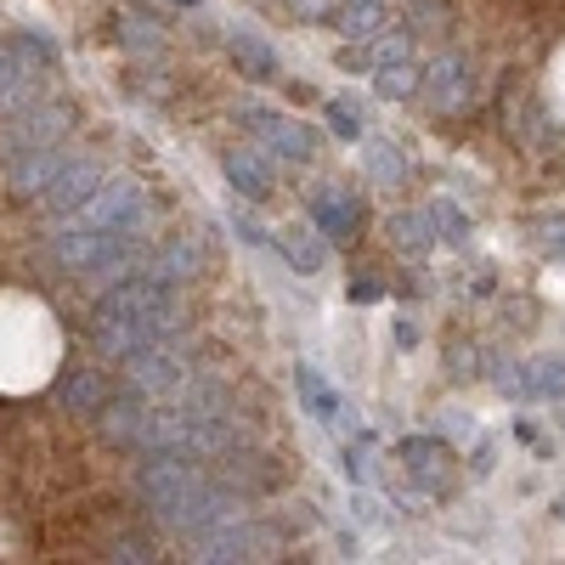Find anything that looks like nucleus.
<instances>
[{
  "label": "nucleus",
  "instance_id": "f257e3e1",
  "mask_svg": "<svg viewBox=\"0 0 565 565\" xmlns=\"http://www.w3.org/2000/svg\"><path fill=\"white\" fill-rule=\"evenodd\" d=\"M63 373V328L40 295L0 289V396H34Z\"/></svg>",
  "mask_w": 565,
  "mask_h": 565
},
{
  "label": "nucleus",
  "instance_id": "f03ea898",
  "mask_svg": "<svg viewBox=\"0 0 565 565\" xmlns=\"http://www.w3.org/2000/svg\"><path fill=\"white\" fill-rule=\"evenodd\" d=\"M175 322H181L175 289H170L164 277L141 271V277H130V282H114V289L97 300V311H90V340H97L103 356L130 362L136 351L170 340Z\"/></svg>",
  "mask_w": 565,
  "mask_h": 565
},
{
  "label": "nucleus",
  "instance_id": "7ed1b4c3",
  "mask_svg": "<svg viewBox=\"0 0 565 565\" xmlns=\"http://www.w3.org/2000/svg\"><path fill=\"white\" fill-rule=\"evenodd\" d=\"M424 97H430V108L441 119H469V114H476V103H481L476 63H469L463 52L430 57V68H424Z\"/></svg>",
  "mask_w": 565,
  "mask_h": 565
},
{
  "label": "nucleus",
  "instance_id": "20e7f679",
  "mask_svg": "<svg viewBox=\"0 0 565 565\" xmlns=\"http://www.w3.org/2000/svg\"><path fill=\"white\" fill-rule=\"evenodd\" d=\"M63 130H68V108H57V103H29V108H18L7 125H0V159H18V153H29V148H45V141H63Z\"/></svg>",
  "mask_w": 565,
  "mask_h": 565
},
{
  "label": "nucleus",
  "instance_id": "39448f33",
  "mask_svg": "<svg viewBox=\"0 0 565 565\" xmlns=\"http://www.w3.org/2000/svg\"><path fill=\"white\" fill-rule=\"evenodd\" d=\"M103 186H108V181H103V170L90 164V159H68L52 181L40 186V210H45V215H79L90 199L103 193Z\"/></svg>",
  "mask_w": 565,
  "mask_h": 565
},
{
  "label": "nucleus",
  "instance_id": "423d86ee",
  "mask_svg": "<svg viewBox=\"0 0 565 565\" xmlns=\"http://www.w3.org/2000/svg\"><path fill=\"white\" fill-rule=\"evenodd\" d=\"M244 125L260 136V148H271V153H282V159H295V164H306L311 153H317V130L311 125H300V119H282V114H244Z\"/></svg>",
  "mask_w": 565,
  "mask_h": 565
},
{
  "label": "nucleus",
  "instance_id": "0eeeda50",
  "mask_svg": "<svg viewBox=\"0 0 565 565\" xmlns=\"http://www.w3.org/2000/svg\"><path fill=\"white\" fill-rule=\"evenodd\" d=\"M199 548H204V559H260L277 548V537L249 521H221V526L199 532Z\"/></svg>",
  "mask_w": 565,
  "mask_h": 565
},
{
  "label": "nucleus",
  "instance_id": "6e6552de",
  "mask_svg": "<svg viewBox=\"0 0 565 565\" xmlns=\"http://www.w3.org/2000/svg\"><path fill=\"white\" fill-rule=\"evenodd\" d=\"M311 221L322 226V238H334V244H356V232H362V204L345 193V186H317V199H311Z\"/></svg>",
  "mask_w": 565,
  "mask_h": 565
},
{
  "label": "nucleus",
  "instance_id": "1a4fd4ad",
  "mask_svg": "<svg viewBox=\"0 0 565 565\" xmlns=\"http://www.w3.org/2000/svg\"><path fill=\"white\" fill-rule=\"evenodd\" d=\"M130 385L136 391H175V385H186V356L170 351V340L136 351L130 356Z\"/></svg>",
  "mask_w": 565,
  "mask_h": 565
},
{
  "label": "nucleus",
  "instance_id": "9d476101",
  "mask_svg": "<svg viewBox=\"0 0 565 565\" xmlns=\"http://www.w3.org/2000/svg\"><path fill=\"white\" fill-rule=\"evenodd\" d=\"M57 402H63V413L97 418L114 402V380H108L103 367H74V373H63V380H57Z\"/></svg>",
  "mask_w": 565,
  "mask_h": 565
},
{
  "label": "nucleus",
  "instance_id": "9b49d317",
  "mask_svg": "<svg viewBox=\"0 0 565 565\" xmlns=\"http://www.w3.org/2000/svg\"><path fill=\"white\" fill-rule=\"evenodd\" d=\"M63 164H68V148H63V141H45V148H29V153H18V159L7 164V181H12L18 199H34Z\"/></svg>",
  "mask_w": 565,
  "mask_h": 565
},
{
  "label": "nucleus",
  "instance_id": "f8f14e48",
  "mask_svg": "<svg viewBox=\"0 0 565 565\" xmlns=\"http://www.w3.org/2000/svg\"><path fill=\"white\" fill-rule=\"evenodd\" d=\"M34 103V57H23L12 40H0V114H18Z\"/></svg>",
  "mask_w": 565,
  "mask_h": 565
},
{
  "label": "nucleus",
  "instance_id": "ddd939ff",
  "mask_svg": "<svg viewBox=\"0 0 565 565\" xmlns=\"http://www.w3.org/2000/svg\"><path fill=\"white\" fill-rule=\"evenodd\" d=\"M402 463H407L430 492L452 481V447L436 441V436H407V441H402Z\"/></svg>",
  "mask_w": 565,
  "mask_h": 565
},
{
  "label": "nucleus",
  "instance_id": "4468645a",
  "mask_svg": "<svg viewBox=\"0 0 565 565\" xmlns=\"http://www.w3.org/2000/svg\"><path fill=\"white\" fill-rule=\"evenodd\" d=\"M226 175L244 199H271L277 193V170L260 148H226Z\"/></svg>",
  "mask_w": 565,
  "mask_h": 565
},
{
  "label": "nucleus",
  "instance_id": "2eb2a0df",
  "mask_svg": "<svg viewBox=\"0 0 565 565\" xmlns=\"http://www.w3.org/2000/svg\"><path fill=\"white\" fill-rule=\"evenodd\" d=\"M141 271H148V277H164V282H193V277L204 271V249H199L193 238H170Z\"/></svg>",
  "mask_w": 565,
  "mask_h": 565
},
{
  "label": "nucleus",
  "instance_id": "dca6fc26",
  "mask_svg": "<svg viewBox=\"0 0 565 565\" xmlns=\"http://www.w3.org/2000/svg\"><path fill=\"white\" fill-rule=\"evenodd\" d=\"M103 436L114 441V447H141V430H148V413H141V402L136 396H114L103 413Z\"/></svg>",
  "mask_w": 565,
  "mask_h": 565
},
{
  "label": "nucleus",
  "instance_id": "f3484780",
  "mask_svg": "<svg viewBox=\"0 0 565 565\" xmlns=\"http://www.w3.org/2000/svg\"><path fill=\"white\" fill-rule=\"evenodd\" d=\"M385 238H391V249H402V255H424V249H430V238H436V215L402 210V215L385 221Z\"/></svg>",
  "mask_w": 565,
  "mask_h": 565
},
{
  "label": "nucleus",
  "instance_id": "a211bd4d",
  "mask_svg": "<svg viewBox=\"0 0 565 565\" xmlns=\"http://www.w3.org/2000/svg\"><path fill=\"white\" fill-rule=\"evenodd\" d=\"M373 90H380L385 103H407V97H418V90H424V68L413 57L380 63V68H373Z\"/></svg>",
  "mask_w": 565,
  "mask_h": 565
},
{
  "label": "nucleus",
  "instance_id": "6ab92c4d",
  "mask_svg": "<svg viewBox=\"0 0 565 565\" xmlns=\"http://www.w3.org/2000/svg\"><path fill=\"white\" fill-rule=\"evenodd\" d=\"M334 23H340L345 40H367V34H380L391 23V7H385V0H340Z\"/></svg>",
  "mask_w": 565,
  "mask_h": 565
},
{
  "label": "nucleus",
  "instance_id": "aec40b11",
  "mask_svg": "<svg viewBox=\"0 0 565 565\" xmlns=\"http://www.w3.org/2000/svg\"><path fill=\"white\" fill-rule=\"evenodd\" d=\"M277 244H282V255H289L295 271H322V260H328V249H322V226H317V221H311V226H289Z\"/></svg>",
  "mask_w": 565,
  "mask_h": 565
},
{
  "label": "nucleus",
  "instance_id": "412c9836",
  "mask_svg": "<svg viewBox=\"0 0 565 565\" xmlns=\"http://www.w3.org/2000/svg\"><path fill=\"white\" fill-rule=\"evenodd\" d=\"M226 52H232V63H238L249 79H277V57H271V45H266V40H255V34H232V40H226Z\"/></svg>",
  "mask_w": 565,
  "mask_h": 565
},
{
  "label": "nucleus",
  "instance_id": "4be33fe9",
  "mask_svg": "<svg viewBox=\"0 0 565 565\" xmlns=\"http://www.w3.org/2000/svg\"><path fill=\"white\" fill-rule=\"evenodd\" d=\"M452 0H413L407 7V29L418 34V40H441V34H452Z\"/></svg>",
  "mask_w": 565,
  "mask_h": 565
},
{
  "label": "nucleus",
  "instance_id": "5701e85b",
  "mask_svg": "<svg viewBox=\"0 0 565 565\" xmlns=\"http://www.w3.org/2000/svg\"><path fill=\"white\" fill-rule=\"evenodd\" d=\"M300 402H306L322 424H340V413H345V407H340V396H334V385H328L317 367H300Z\"/></svg>",
  "mask_w": 565,
  "mask_h": 565
},
{
  "label": "nucleus",
  "instance_id": "b1692460",
  "mask_svg": "<svg viewBox=\"0 0 565 565\" xmlns=\"http://www.w3.org/2000/svg\"><path fill=\"white\" fill-rule=\"evenodd\" d=\"M521 391H526L532 402H543V396H565V362H554V356L532 362V367H526V380H521Z\"/></svg>",
  "mask_w": 565,
  "mask_h": 565
},
{
  "label": "nucleus",
  "instance_id": "393cba45",
  "mask_svg": "<svg viewBox=\"0 0 565 565\" xmlns=\"http://www.w3.org/2000/svg\"><path fill=\"white\" fill-rule=\"evenodd\" d=\"M362 164H367L373 181H385V186H396V181L407 175V164H402V153L391 148V141H367V148H362Z\"/></svg>",
  "mask_w": 565,
  "mask_h": 565
},
{
  "label": "nucleus",
  "instance_id": "a878e982",
  "mask_svg": "<svg viewBox=\"0 0 565 565\" xmlns=\"http://www.w3.org/2000/svg\"><path fill=\"white\" fill-rule=\"evenodd\" d=\"M119 40H125V52L153 57L159 45H164V29H159V23H148V18H125V23H119Z\"/></svg>",
  "mask_w": 565,
  "mask_h": 565
},
{
  "label": "nucleus",
  "instance_id": "bb28decb",
  "mask_svg": "<svg viewBox=\"0 0 565 565\" xmlns=\"http://www.w3.org/2000/svg\"><path fill=\"white\" fill-rule=\"evenodd\" d=\"M532 244L548 260H565V215H537L532 221Z\"/></svg>",
  "mask_w": 565,
  "mask_h": 565
},
{
  "label": "nucleus",
  "instance_id": "cd10ccee",
  "mask_svg": "<svg viewBox=\"0 0 565 565\" xmlns=\"http://www.w3.org/2000/svg\"><path fill=\"white\" fill-rule=\"evenodd\" d=\"M328 125H334L340 136H362V108L351 97H328Z\"/></svg>",
  "mask_w": 565,
  "mask_h": 565
},
{
  "label": "nucleus",
  "instance_id": "c85d7f7f",
  "mask_svg": "<svg viewBox=\"0 0 565 565\" xmlns=\"http://www.w3.org/2000/svg\"><path fill=\"white\" fill-rule=\"evenodd\" d=\"M413 29H402V34H385L380 45H373V68H380V63H402V57H413Z\"/></svg>",
  "mask_w": 565,
  "mask_h": 565
},
{
  "label": "nucleus",
  "instance_id": "c756f323",
  "mask_svg": "<svg viewBox=\"0 0 565 565\" xmlns=\"http://www.w3.org/2000/svg\"><path fill=\"white\" fill-rule=\"evenodd\" d=\"M430 215H436V232H447L452 244H463V238H469V221H463V210H458L452 199H441V204H436Z\"/></svg>",
  "mask_w": 565,
  "mask_h": 565
},
{
  "label": "nucleus",
  "instance_id": "7c9ffc66",
  "mask_svg": "<svg viewBox=\"0 0 565 565\" xmlns=\"http://www.w3.org/2000/svg\"><path fill=\"white\" fill-rule=\"evenodd\" d=\"M334 63H340L345 74H373V45H362V40H351V45H345V52L334 57Z\"/></svg>",
  "mask_w": 565,
  "mask_h": 565
},
{
  "label": "nucleus",
  "instance_id": "2f4dec72",
  "mask_svg": "<svg viewBox=\"0 0 565 565\" xmlns=\"http://www.w3.org/2000/svg\"><path fill=\"white\" fill-rule=\"evenodd\" d=\"M554 97L565 103V57H559V68H554Z\"/></svg>",
  "mask_w": 565,
  "mask_h": 565
},
{
  "label": "nucleus",
  "instance_id": "473e14b6",
  "mask_svg": "<svg viewBox=\"0 0 565 565\" xmlns=\"http://www.w3.org/2000/svg\"><path fill=\"white\" fill-rule=\"evenodd\" d=\"M170 7H181V12H199V7H204V0H170Z\"/></svg>",
  "mask_w": 565,
  "mask_h": 565
},
{
  "label": "nucleus",
  "instance_id": "72a5a7b5",
  "mask_svg": "<svg viewBox=\"0 0 565 565\" xmlns=\"http://www.w3.org/2000/svg\"><path fill=\"white\" fill-rule=\"evenodd\" d=\"M554 514H559V521H565V492H559V498H554Z\"/></svg>",
  "mask_w": 565,
  "mask_h": 565
}]
</instances>
